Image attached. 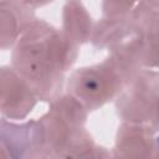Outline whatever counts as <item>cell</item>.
Here are the masks:
<instances>
[{
	"label": "cell",
	"mask_w": 159,
	"mask_h": 159,
	"mask_svg": "<svg viewBox=\"0 0 159 159\" xmlns=\"http://www.w3.org/2000/svg\"><path fill=\"white\" fill-rule=\"evenodd\" d=\"M93 20L81 0H68L62 10V29L61 31L75 41L82 45L89 41Z\"/></svg>",
	"instance_id": "30bf717a"
},
{
	"label": "cell",
	"mask_w": 159,
	"mask_h": 159,
	"mask_svg": "<svg viewBox=\"0 0 159 159\" xmlns=\"http://www.w3.org/2000/svg\"><path fill=\"white\" fill-rule=\"evenodd\" d=\"M139 0H103L102 14L104 17H125Z\"/></svg>",
	"instance_id": "7c38bea8"
},
{
	"label": "cell",
	"mask_w": 159,
	"mask_h": 159,
	"mask_svg": "<svg viewBox=\"0 0 159 159\" xmlns=\"http://www.w3.org/2000/svg\"><path fill=\"white\" fill-rule=\"evenodd\" d=\"M78 48L61 30L35 19L14 45L12 67L37 99L51 102L62 93L65 73L75 65Z\"/></svg>",
	"instance_id": "6da1fadb"
},
{
	"label": "cell",
	"mask_w": 159,
	"mask_h": 159,
	"mask_svg": "<svg viewBox=\"0 0 159 159\" xmlns=\"http://www.w3.org/2000/svg\"><path fill=\"white\" fill-rule=\"evenodd\" d=\"M37 101L27 82L12 66H0V113L5 118H26Z\"/></svg>",
	"instance_id": "8992f818"
},
{
	"label": "cell",
	"mask_w": 159,
	"mask_h": 159,
	"mask_svg": "<svg viewBox=\"0 0 159 159\" xmlns=\"http://www.w3.org/2000/svg\"><path fill=\"white\" fill-rule=\"evenodd\" d=\"M30 9H37V7H41V6H45L50 2H52L53 0H15Z\"/></svg>",
	"instance_id": "4fadbf2b"
},
{
	"label": "cell",
	"mask_w": 159,
	"mask_h": 159,
	"mask_svg": "<svg viewBox=\"0 0 159 159\" xmlns=\"http://www.w3.org/2000/svg\"><path fill=\"white\" fill-rule=\"evenodd\" d=\"M35 19L34 9L15 0H0V50L14 47Z\"/></svg>",
	"instance_id": "ba28073f"
},
{
	"label": "cell",
	"mask_w": 159,
	"mask_h": 159,
	"mask_svg": "<svg viewBox=\"0 0 159 159\" xmlns=\"http://www.w3.org/2000/svg\"><path fill=\"white\" fill-rule=\"evenodd\" d=\"M135 35L129 16L125 17H102L93 24L91 43L98 50L112 51L129 37Z\"/></svg>",
	"instance_id": "9c48e42d"
},
{
	"label": "cell",
	"mask_w": 159,
	"mask_h": 159,
	"mask_svg": "<svg viewBox=\"0 0 159 159\" xmlns=\"http://www.w3.org/2000/svg\"><path fill=\"white\" fill-rule=\"evenodd\" d=\"M88 111L71 94H60L37 120L41 125L47 158H62L72 140L84 129Z\"/></svg>",
	"instance_id": "3957f363"
},
{
	"label": "cell",
	"mask_w": 159,
	"mask_h": 159,
	"mask_svg": "<svg viewBox=\"0 0 159 159\" xmlns=\"http://www.w3.org/2000/svg\"><path fill=\"white\" fill-rule=\"evenodd\" d=\"M157 129L149 124L123 122L117 132L114 158H157Z\"/></svg>",
	"instance_id": "52a82bcc"
},
{
	"label": "cell",
	"mask_w": 159,
	"mask_h": 159,
	"mask_svg": "<svg viewBox=\"0 0 159 159\" xmlns=\"http://www.w3.org/2000/svg\"><path fill=\"white\" fill-rule=\"evenodd\" d=\"M0 158H9L7 154H6V152L4 150V148L1 145H0Z\"/></svg>",
	"instance_id": "5bb4252c"
},
{
	"label": "cell",
	"mask_w": 159,
	"mask_h": 159,
	"mask_svg": "<svg viewBox=\"0 0 159 159\" xmlns=\"http://www.w3.org/2000/svg\"><path fill=\"white\" fill-rule=\"evenodd\" d=\"M150 4H153V5H157V6H159V0H148Z\"/></svg>",
	"instance_id": "9a60e30c"
},
{
	"label": "cell",
	"mask_w": 159,
	"mask_h": 159,
	"mask_svg": "<svg viewBox=\"0 0 159 159\" xmlns=\"http://www.w3.org/2000/svg\"><path fill=\"white\" fill-rule=\"evenodd\" d=\"M127 83L114 61L108 56L101 63L73 71L68 77L66 89L89 112L116 99Z\"/></svg>",
	"instance_id": "7a4b0ae2"
},
{
	"label": "cell",
	"mask_w": 159,
	"mask_h": 159,
	"mask_svg": "<svg viewBox=\"0 0 159 159\" xmlns=\"http://www.w3.org/2000/svg\"><path fill=\"white\" fill-rule=\"evenodd\" d=\"M159 76L142 68L116 97V109L123 122L149 124L158 130Z\"/></svg>",
	"instance_id": "277c9868"
},
{
	"label": "cell",
	"mask_w": 159,
	"mask_h": 159,
	"mask_svg": "<svg viewBox=\"0 0 159 159\" xmlns=\"http://www.w3.org/2000/svg\"><path fill=\"white\" fill-rule=\"evenodd\" d=\"M112 157L106 148L94 143L92 135L86 128L72 140L62 158H108Z\"/></svg>",
	"instance_id": "8fae6325"
},
{
	"label": "cell",
	"mask_w": 159,
	"mask_h": 159,
	"mask_svg": "<svg viewBox=\"0 0 159 159\" xmlns=\"http://www.w3.org/2000/svg\"><path fill=\"white\" fill-rule=\"evenodd\" d=\"M0 145L9 158H47L41 125L37 119L22 123L0 119Z\"/></svg>",
	"instance_id": "5b68a950"
}]
</instances>
